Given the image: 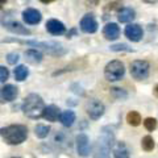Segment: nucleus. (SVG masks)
Listing matches in <instances>:
<instances>
[{
    "label": "nucleus",
    "mask_w": 158,
    "mask_h": 158,
    "mask_svg": "<svg viewBox=\"0 0 158 158\" xmlns=\"http://www.w3.org/2000/svg\"><path fill=\"white\" fill-rule=\"evenodd\" d=\"M7 2V0H2V4H4V3H6Z\"/></svg>",
    "instance_id": "nucleus-35"
},
{
    "label": "nucleus",
    "mask_w": 158,
    "mask_h": 158,
    "mask_svg": "<svg viewBox=\"0 0 158 158\" xmlns=\"http://www.w3.org/2000/svg\"><path fill=\"white\" fill-rule=\"evenodd\" d=\"M3 25H4V28H7L8 31H11L12 33L24 34V36H28V34H31V32H29L27 28H24L21 24L17 23V21H7V23H3Z\"/></svg>",
    "instance_id": "nucleus-15"
},
{
    "label": "nucleus",
    "mask_w": 158,
    "mask_h": 158,
    "mask_svg": "<svg viewBox=\"0 0 158 158\" xmlns=\"http://www.w3.org/2000/svg\"><path fill=\"white\" fill-rule=\"evenodd\" d=\"M52 144L58 148V149H67L71 146V137L63 131H58L56 135L53 136Z\"/></svg>",
    "instance_id": "nucleus-8"
},
{
    "label": "nucleus",
    "mask_w": 158,
    "mask_h": 158,
    "mask_svg": "<svg viewBox=\"0 0 158 158\" xmlns=\"http://www.w3.org/2000/svg\"><path fill=\"white\" fill-rule=\"evenodd\" d=\"M25 44L28 45H32V46H36V48H41L44 52H46L52 56H62L65 54L66 50L63 49L59 44L57 42H36V41H27Z\"/></svg>",
    "instance_id": "nucleus-6"
},
{
    "label": "nucleus",
    "mask_w": 158,
    "mask_h": 158,
    "mask_svg": "<svg viewBox=\"0 0 158 158\" xmlns=\"http://www.w3.org/2000/svg\"><path fill=\"white\" fill-rule=\"evenodd\" d=\"M87 113L92 120H98L104 113V104L98 99H92L87 104Z\"/></svg>",
    "instance_id": "nucleus-7"
},
{
    "label": "nucleus",
    "mask_w": 158,
    "mask_h": 158,
    "mask_svg": "<svg viewBox=\"0 0 158 158\" xmlns=\"http://www.w3.org/2000/svg\"><path fill=\"white\" fill-rule=\"evenodd\" d=\"M46 29L49 33L54 34V36H59V34L65 33V25L58 21V20H49V21L46 23Z\"/></svg>",
    "instance_id": "nucleus-13"
},
{
    "label": "nucleus",
    "mask_w": 158,
    "mask_h": 158,
    "mask_svg": "<svg viewBox=\"0 0 158 158\" xmlns=\"http://www.w3.org/2000/svg\"><path fill=\"white\" fill-rule=\"evenodd\" d=\"M77 152L81 157H87L90 154V142L85 133H79L77 136Z\"/></svg>",
    "instance_id": "nucleus-9"
},
{
    "label": "nucleus",
    "mask_w": 158,
    "mask_h": 158,
    "mask_svg": "<svg viewBox=\"0 0 158 158\" xmlns=\"http://www.w3.org/2000/svg\"><path fill=\"white\" fill-rule=\"evenodd\" d=\"M15 158H17V157H15Z\"/></svg>",
    "instance_id": "nucleus-36"
},
{
    "label": "nucleus",
    "mask_w": 158,
    "mask_h": 158,
    "mask_svg": "<svg viewBox=\"0 0 158 158\" xmlns=\"http://www.w3.org/2000/svg\"><path fill=\"white\" fill-rule=\"evenodd\" d=\"M115 133L111 127H104L102 133L96 140L95 149H94V158H110L111 148H113Z\"/></svg>",
    "instance_id": "nucleus-1"
},
{
    "label": "nucleus",
    "mask_w": 158,
    "mask_h": 158,
    "mask_svg": "<svg viewBox=\"0 0 158 158\" xmlns=\"http://www.w3.org/2000/svg\"><path fill=\"white\" fill-rule=\"evenodd\" d=\"M81 29L86 33H95L98 29V23L92 15H86L81 20Z\"/></svg>",
    "instance_id": "nucleus-10"
},
{
    "label": "nucleus",
    "mask_w": 158,
    "mask_h": 158,
    "mask_svg": "<svg viewBox=\"0 0 158 158\" xmlns=\"http://www.w3.org/2000/svg\"><path fill=\"white\" fill-rule=\"evenodd\" d=\"M87 2H88V3H91V4H94V6H96L99 0H87Z\"/></svg>",
    "instance_id": "nucleus-32"
},
{
    "label": "nucleus",
    "mask_w": 158,
    "mask_h": 158,
    "mask_svg": "<svg viewBox=\"0 0 158 158\" xmlns=\"http://www.w3.org/2000/svg\"><path fill=\"white\" fill-rule=\"evenodd\" d=\"M113 156L115 158H129V149L125 145V142L118 141L113 145Z\"/></svg>",
    "instance_id": "nucleus-16"
},
{
    "label": "nucleus",
    "mask_w": 158,
    "mask_h": 158,
    "mask_svg": "<svg viewBox=\"0 0 158 158\" xmlns=\"http://www.w3.org/2000/svg\"><path fill=\"white\" fill-rule=\"evenodd\" d=\"M2 136L7 144L19 145L27 140L28 129L24 125H9L2 129Z\"/></svg>",
    "instance_id": "nucleus-3"
},
{
    "label": "nucleus",
    "mask_w": 158,
    "mask_h": 158,
    "mask_svg": "<svg viewBox=\"0 0 158 158\" xmlns=\"http://www.w3.org/2000/svg\"><path fill=\"white\" fill-rule=\"evenodd\" d=\"M154 95H156V96H158V85L154 87Z\"/></svg>",
    "instance_id": "nucleus-33"
},
{
    "label": "nucleus",
    "mask_w": 158,
    "mask_h": 158,
    "mask_svg": "<svg viewBox=\"0 0 158 158\" xmlns=\"http://www.w3.org/2000/svg\"><path fill=\"white\" fill-rule=\"evenodd\" d=\"M112 94L115 95L117 99H125L127 98V94L124 91H121L120 88H112Z\"/></svg>",
    "instance_id": "nucleus-27"
},
{
    "label": "nucleus",
    "mask_w": 158,
    "mask_h": 158,
    "mask_svg": "<svg viewBox=\"0 0 158 158\" xmlns=\"http://www.w3.org/2000/svg\"><path fill=\"white\" fill-rule=\"evenodd\" d=\"M124 73H125L124 65L120 61H112L104 69V75L107 78V81H110V82L120 81L124 77Z\"/></svg>",
    "instance_id": "nucleus-4"
},
{
    "label": "nucleus",
    "mask_w": 158,
    "mask_h": 158,
    "mask_svg": "<svg viewBox=\"0 0 158 158\" xmlns=\"http://www.w3.org/2000/svg\"><path fill=\"white\" fill-rule=\"evenodd\" d=\"M25 59L29 63H32V65H37V63H40L42 61V54L38 50L29 49V50L25 52Z\"/></svg>",
    "instance_id": "nucleus-18"
},
{
    "label": "nucleus",
    "mask_w": 158,
    "mask_h": 158,
    "mask_svg": "<svg viewBox=\"0 0 158 158\" xmlns=\"http://www.w3.org/2000/svg\"><path fill=\"white\" fill-rule=\"evenodd\" d=\"M111 50H113V52L128 50V46H127V45H124V44H120V45H113V46H111Z\"/></svg>",
    "instance_id": "nucleus-30"
},
{
    "label": "nucleus",
    "mask_w": 158,
    "mask_h": 158,
    "mask_svg": "<svg viewBox=\"0 0 158 158\" xmlns=\"http://www.w3.org/2000/svg\"><path fill=\"white\" fill-rule=\"evenodd\" d=\"M8 75H9V74H8V70H7V69L4 67V66L0 67V81L4 83V82H6L7 79H8Z\"/></svg>",
    "instance_id": "nucleus-29"
},
{
    "label": "nucleus",
    "mask_w": 158,
    "mask_h": 158,
    "mask_svg": "<svg viewBox=\"0 0 158 158\" xmlns=\"http://www.w3.org/2000/svg\"><path fill=\"white\" fill-rule=\"evenodd\" d=\"M144 3H149V4H153V3H157L158 0H142Z\"/></svg>",
    "instance_id": "nucleus-31"
},
{
    "label": "nucleus",
    "mask_w": 158,
    "mask_h": 158,
    "mask_svg": "<svg viewBox=\"0 0 158 158\" xmlns=\"http://www.w3.org/2000/svg\"><path fill=\"white\" fill-rule=\"evenodd\" d=\"M58 116H59V110H58V107H56V106L45 107L42 117H45L48 121H56L57 118H58Z\"/></svg>",
    "instance_id": "nucleus-19"
},
{
    "label": "nucleus",
    "mask_w": 158,
    "mask_h": 158,
    "mask_svg": "<svg viewBox=\"0 0 158 158\" xmlns=\"http://www.w3.org/2000/svg\"><path fill=\"white\" fill-rule=\"evenodd\" d=\"M127 121H128V124L132 125V127L140 125L141 124V116H140V113L136 112V111H131L127 115Z\"/></svg>",
    "instance_id": "nucleus-22"
},
{
    "label": "nucleus",
    "mask_w": 158,
    "mask_h": 158,
    "mask_svg": "<svg viewBox=\"0 0 158 158\" xmlns=\"http://www.w3.org/2000/svg\"><path fill=\"white\" fill-rule=\"evenodd\" d=\"M74 121H75V113L73 111H65L61 113V123L65 127H71Z\"/></svg>",
    "instance_id": "nucleus-21"
},
{
    "label": "nucleus",
    "mask_w": 158,
    "mask_h": 158,
    "mask_svg": "<svg viewBox=\"0 0 158 158\" xmlns=\"http://www.w3.org/2000/svg\"><path fill=\"white\" fill-rule=\"evenodd\" d=\"M27 77H28V69L25 66L20 65V66H17L16 69H15V78H16V81L21 82Z\"/></svg>",
    "instance_id": "nucleus-23"
},
{
    "label": "nucleus",
    "mask_w": 158,
    "mask_h": 158,
    "mask_svg": "<svg viewBox=\"0 0 158 158\" xmlns=\"http://www.w3.org/2000/svg\"><path fill=\"white\" fill-rule=\"evenodd\" d=\"M23 19L27 24L33 25V24H38L41 21V13H40L37 9L29 8V9H25V11L23 12Z\"/></svg>",
    "instance_id": "nucleus-12"
},
{
    "label": "nucleus",
    "mask_w": 158,
    "mask_h": 158,
    "mask_svg": "<svg viewBox=\"0 0 158 158\" xmlns=\"http://www.w3.org/2000/svg\"><path fill=\"white\" fill-rule=\"evenodd\" d=\"M150 66L146 61H135L131 63V74L137 81H142L149 77Z\"/></svg>",
    "instance_id": "nucleus-5"
},
{
    "label": "nucleus",
    "mask_w": 158,
    "mask_h": 158,
    "mask_svg": "<svg viewBox=\"0 0 158 158\" xmlns=\"http://www.w3.org/2000/svg\"><path fill=\"white\" fill-rule=\"evenodd\" d=\"M144 125L148 131H154L156 128H157V120L156 118H153V117H148L145 118V121H144Z\"/></svg>",
    "instance_id": "nucleus-26"
},
{
    "label": "nucleus",
    "mask_w": 158,
    "mask_h": 158,
    "mask_svg": "<svg viewBox=\"0 0 158 158\" xmlns=\"http://www.w3.org/2000/svg\"><path fill=\"white\" fill-rule=\"evenodd\" d=\"M17 87H15L12 85H7L2 88V102H12L13 99H16L17 96Z\"/></svg>",
    "instance_id": "nucleus-14"
},
{
    "label": "nucleus",
    "mask_w": 158,
    "mask_h": 158,
    "mask_svg": "<svg viewBox=\"0 0 158 158\" xmlns=\"http://www.w3.org/2000/svg\"><path fill=\"white\" fill-rule=\"evenodd\" d=\"M141 146H142V149H144L145 152L153 150L154 149V140H153V137L145 136L144 138H142V141H141Z\"/></svg>",
    "instance_id": "nucleus-25"
},
{
    "label": "nucleus",
    "mask_w": 158,
    "mask_h": 158,
    "mask_svg": "<svg viewBox=\"0 0 158 158\" xmlns=\"http://www.w3.org/2000/svg\"><path fill=\"white\" fill-rule=\"evenodd\" d=\"M49 132H50V127L48 125H42V124H38L36 128H34V133H36V136L38 138H45Z\"/></svg>",
    "instance_id": "nucleus-24"
},
{
    "label": "nucleus",
    "mask_w": 158,
    "mask_h": 158,
    "mask_svg": "<svg viewBox=\"0 0 158 158\" xmlns=\"http://www.w3.org/2000/svg\"><path fill=\"white\" fill-rule=\"evenodd\" d=\"M103 34H104V37L107 40H116L118 37V34H120V29H118L117 24L110 23L103 29Z\"/></svg>",
    "instance_id": "nucleus-17"
},
{
    "label": "nucleus",
    "mask_w": 158,
    "mask_h": 158,
    "mask_svg": "<svg viewBox=\"0 0 158 158\" xmlns=\"http://www.w3.org/2000/svg\"><path fill=\"white\" fill-rule=\"evenodd\" d=\"M7 61H8V63H11V65H15V63L19 61V56L16 53H9L7 56Z\"/></svg>",
    "instance_id": "nucleus-28"
},
{
    "label": "nucleus",
    "mask_w": 158,
    "mask_h": 158,
    "mask_svg": "<svg viewBox=\"0 0 158 158\" xmlns=\"http://www.w3.org/2000/svg\"><path fill=\"white\" fill-rule=\"evenodd\" d=\"M40 2H42V3L48 4V3H52V2H54V0H40Z\"/></svg>",
    "instance_id": "nucleus-34"
},
{
    "label": "nucleus",
    "mask_w": 158,
    "mask_h": 158,
    "mask_svg": "<svg viewBox=\"0 0 158 158\" xmlns=\"http://www.w3.org/2000/svg\"><path fill=\"white\" fill-rule=\"evenodd\" d=\"M125 36L131 40V41H140L141 37H142V29L140 25L137 24H131L125 28Z\"/></svg>",
    "instance_id": "nucleus-11"
},
{
    "label": "nucleus",
    "mask_w": 158,
    "mask_h": 158,
    "mask_svg": "<svg viewBox=\"0 0 158 158\" xmlns=\"http://www.w3.org/2000/svg\"><path fill=\"white\" fill-rule=\"evenodd\" d=\"M44 110H45L44 100L41 99V96L37 95V94H31V95H28L25 99H24L23 111L28 117L40 118L44 115Z\"/></svg>",
    "instance_id": "nucleus-2"
},
{
    "label": "nucleus",
    "mask_w": 158,
    "mask_h": 158,
    "mask_svg": "<svg viewBox=\"0 0 158 158\" xmlns=\"http://www.w3.org/2000/svg\"><path fill=\"white\" fill-rule=\"evenodd\" d=\"M135 11H133L132 8H124L121 9L120 12H118V21L120 23H129L132 21L133 19H135Z\"/></svg>",
    "instance_id": "nucleus-20"
}]
</instances>
